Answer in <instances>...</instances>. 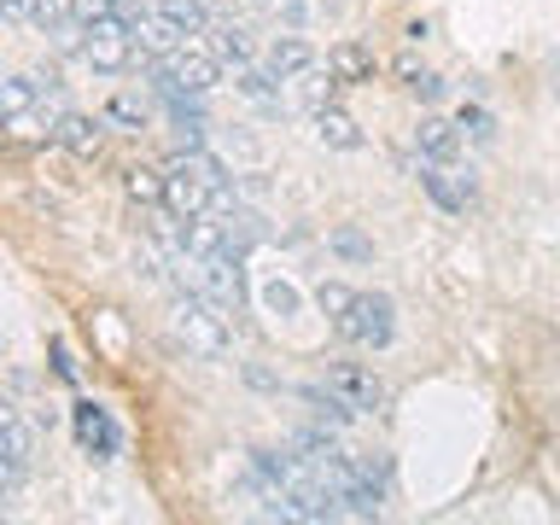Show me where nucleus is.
Masks as SVG:
<instances>
[{
	"label": "nucleus",
	"mask_w": 560,
	"mask_h": 525,
	"mask_svg": "<svg viewBox=\"0 0 560 525\" xmlns=\"http://www.w3.org/2000/svg\"><path fill=\"white\" fill-rule=\"evenodd\" d=\"M129 24H135V47H140V52H152V59H164V52H175V47L187 42V30L175 24L164 7H158V12H135Z\"/></svg>",
	"instance_id": "nucleus-11"
},
{
	"label": "nucleus",
	"mask_w": 560,
	"mask_h": 525,
	"mask_svg": "<svg viewBox=\"0 0 560 525\" xmlns=\"http://www.w3.org/2000/svg\"><path fill=\"white\" fill-rule=\"evenodd\" d=\"M77 444L94 455V462H112V455L122 450V432L100 402H77Z\"/></svg>",
	"instance_id": "nucleus-7"
},
{
	"label": "nucleus",
	"mask_w": 560,
	"mask_h": 525,
	"mask_svg": "<svg viewBox=\"0 0 560 525\" xmlns=\"http://www.w3.org/2000/svg\"><path fill=\"white\" fill-rule=\"evenodd\" d=\"M65 12L77 18L82 30H88V24H100V18H112V12H117V0H70Z\"/></svg>",
	"instance_id": "nucleus-28"
},
{
	"label": "nucleus",
	"mask_w": 560,
	"mask_h": 525,
	"mask_svg": "<svg viewBox=\"0 0 560 525\" xmlns=\"http://www.w3.org/2000/svg\"><path fill=\"white\" fill-rule=\"evenodd\" d=\"M420 187H427V199L438 210H467L472 205V175H462L455 164H420Z\"/></svg>",
	"instance_id": "nucleus-8"
},
{
	"label": "nucleus",
	"mask_w": 560,
	"mask_h": 525,
	"mask_svg": "<svg viewBox=\"0 0 560 525\" xmlns=\"http://www.w3.org/2000/svg\"><path fill=\"white\" fill-rule=\"evenodd\" d=\"M327 252H332V257H345V262H374V240H368L362 228L339 222V228L327 234Z\"/></svg>",
	"instance_id": "nucleus-20"
},
{
	"label": "nucleus",
	"mask_w": 560,
	"mask_h": 525,
	"mask_svg": "<svg viewBox=\"0 0 560 525\" xmlns=\"http://www.w3.org/2000/svg\"><path fill=\"white\" fill-rule=\"evenodd\" d=\"M262 304H269V315H280V322H292V315L298 310H304V298H298V287H292V280H269V287H262Z\"/></svg>",
	"instance_id": "nucleus-23"
},
{
	"label": "nucleus",
	"mask_w": 560,
	"mask_h": 525,
	"mask_svg": "<svg viewBox=\"0 0 560 525\" xmlns=\"http://www.w3.org/2000/svg\"><path fill=\"white\" fill-rule=\"evenodd\" d=\"M262 70H269L275 82H292V77H304V70H315V47L298 30H287L269 42V52H262Z\"/></svg>",
	"instance_id": "nucleus-9"
},
{
	"label": "nucleus",
	"mask_w": 560,
	"mask_h": 525,
	"mask_svg": "<svg viewBox=\"0 0 560 525\" xmlns=\"http://www.w3.org/2000/svg\"><path fill=\"white\" fill-rule=\"evenodd\" d=\"M52 140H59L65 152L77 158H94L105 147V117H88V112H59V129H52Z\"/></svg>",
	"instance_id": "nucleus-13"
},
{
	"label": "nucleus",
	"mask_w": 560,
	"mask_h": 525,
	"mask_svg": "<svg viewBox=\"0 0 560 525\" xmlns=\"http://www.w3.org/2000/svg\"><path fill=\"white\" fill-rule=\"evenodd\" d=\"M65 7H70V0H18V18H30V24H59V18H65Z\"/></svg>",
	"instance_id": "nucleus-26"
},
{
	"label": "nucleus",
	"mask_w": 560,
	"mask_h": 525,
	"mask_svg": "<svg viewBox=\"0 0 560 525\" xmlns=\"http://www.w3.org/2000/svg\"><path fill=\"white\" fill-rule=\"evenodd\" d=\"M170 332L187 357L199 362H222L234 350V332H228V310H217L205 292H175L170 304Z\"/></svg>",
	"instance_id": "nucleus-1"
},
{
	"label": "nucleus",
	"mask_w": 560,
	"mask_h": 525,
	"mask_svg": "<svg viewBox=\"0 0 560 525\" xmlns=\"http://www.w3.org/2000/svg\"><path fill=\"white\" fill-rule=\"evenodd\" d=\"M12 420H18V409H12L7 397H0V427H12Z\"/></svg>",
	"instance_id": "nucleus-31"
},
{
	"label": "nucleus",
	"mask_w": 560,
	"mask_h": 525,
	"mask_svg": "<svg viewBox=\"0 0 560 525\" xmlns=\"http://www.w3.org/2000/svg\"><path fill=\"white\" fill-rule=\"evenodd\" d=\"M252 7H269V0H252Z\"/></svg>",
	"instance_id": "nucleus-32"
},
{
	"label": "nucleus",
	"mask_w": 560,
	"mask_h": 525,
	"mask_svg": "<svg viewBox=\"0 0 560 525\" xmlns=\"http://www.w3.org/2000/svg\"><path fill=\"white\" fill-rule=\"evenodd\" d=\"M315 304H322V315H327V322H339V315H345L350 304H357V292H350V287H339V280H322V287H315Z\"/></svg>",
	"instance_id": "nucleus-24"
},
{
	"label": "nucleus",
	"mask_w": 560,
	"mask_h": 525,
	"mask_svg": "<svg viewBox=\"0 0 560 525\" xmlns=\"http://www.w3.org/2000/svg\"><path fill=\"white\" fill-rule=\"evenodd\" d=\"M182 252L205 262V257L240 252V245L228 240V222H222V217H210V210H199V217H187V222H182Z\"/></svg>",
	"instance_id": "nucleus-10"
},
{
	"label": "nucleus",
	"mask_w": 560,
	"mask_h": 525,
	"mask_svg": "<svg viewBox=\"0 0 560 525\" xmlns=\"http://www.w3.org/2000/svg\"><path fill=\"white\" fill-rule=\"evenodd\" d=\"M327 77L332 82H362V77H374V52H368L362 42H339L327 52Z\"/></svg>",
	"instance_id": "nucleus-15"
},
{
	"label": "nucleus",
	"mask_w": 560,
	"mask_h": 525,
	"mask_svg": "<svg viewBox=\"0 0 560 525\" xmlns=\"http://www.w3.org/2000/svg\"><path fill=\"white\" fill-rule=\"evenodd\" d=\"M234 88H240L245 100H257V105H280V82L262 65H240V82Z\"/></svg>",
	"instance_id": "nucleus-21"
},
{
	"label": "nucleus",
	"mask_w": 560,
	"mask_h": 525,
	"mask_svg": "<svg viewBox=\"0 0 560 525\" xmlns=\"http://www.w3.org/2000/svg\"><path fill=\"white\" fill-rule=\"evenodd\" d=\"M175 158H182V164H187L192 175H199V182H205L210 192H228V170H222V164H217V158H210L205 147H182Z\"/></svg>",
	"instance_id": "nucleus-22"
},
{
	"label": "nucleus",
	"mask_w": 560,
	"mask_h": 525,
	"mask_svg": "<svg viewBox=\"0 0 560 525\" xmlns=\"http://www.w3.org/2000/svg\"><path fill=\"white\" fill-rule=\"evenodd\" d=\"M205 35H210V52H217L222 65H234V70L252 65V52H257V47H252V30H240V24H210Z\"/></svg>",
	"instance_id": "nucleus-17"
},
{
	"label": "nucleus",
	"mask_w": 560,
	"mask_h": 525,
	"mask_svg": "<svg viewBox=\"0 0 560 525\" xmlns=\"http://www.w3.org/2000/svg\"><path fill=\"white\" fill-rule=\"evenodd\" d=\"M327 385H332V392H339L357 415H380V409H385V385L368 374V368H357V362L327 368Z\"/></svg>",
	"instance_id": "nucleus-6"
},
{
	"label": "nucleus",
	"mask_w": 560,
	"mask_h": 525,
	"mask_svg": "<svg viewBox=\"0 0 560 525\" xmlns=\"http://www.w3.org/2000/svg\"><path fill=\"white\" fill-rule=\"evenodd\" d=\"M315 135H322V147H332V152H362L357 117H345L339 105H315Z\"/></svg>",
	"instance_id": "nucleus-14"
},
{
	"label": "nucleus",
	"mask_w": 560,
	"mask_h": 525,
	"mask_svg": "<svg viewBox=\"0 0 560 525\" xmlns=\"http://www.w3.org/2000/svg\"><path fill=\"white\" fill-rule=\"evenodd\" d=\"M82 59L94 65V70H129V59H135V24L122 12H112V18H100V24H88V35H82Z\"/></svg>",
	"instance_id": "nucleus-4"
},
{
	"label": "nucleus",
	"mask_w": 560,
	"mask_h": 525,
	"mask_svg": "<svg viewBox=\"0 0 560 525\" xmlns=\"http://www.w3.org/2000/svg\"><path fill=\"white\" fill-rule=\"evenodd\" d=\"M462 129L472 140H490V135H497V122H490V112H479V105H462Z\"/></svg>",
	"instance_id": "nucleus-29"
},
{
	"label": "nucleus",
	"mask_w": 560,
	"mask_h": 525,
	"mask_svg": "<svg viewBox=\"0 0 560 525\" xmlns=\"http://www.w3.org/2000/svg\"><path fill=\"white\" fill-rule=\"evenodd\" d=\"M210 199H217V192H210L199 175L182 164V158H170V164H164V205L175 210V222H187V217H199V210H210Z\"/></svg>",
	"instance_id": "nucleus-5"
},
{
	"label": "nucleus",
	"mask_w": 560,
	"mask_h": 525,
	"mask_svg": "<svg viewBox=\"0 0 560 525\" xmlns=\"http://www.w3.org/2000/svg\"><path fill=\"white\" fill-rule=\"evenodd\" d=\"M252 472L269 490H287L298 472H304V462H298V455H280V450H252Z\"/></svg>",
	"instance_id": "nucleus-18"
},
{
	"label": "nucleus",
	"mask_w": 560,
	"mask_h": 525,
	"mask_svg": "<svg viewBox=\"0 0 560 525\" xmlns=\"http://www.w3.org/2000/svg\"><path fill=\"white\" fill-rule=\"evenodd\" d=\"M42 105V77H7L0 82V122H18Z\"/></svg>",
	"instance_id": "nucleus-16"
},
{
	"label": "nucleus",
	"mask_w": 560,
	"mask_h": 525,
	"mask_svg": "<svg viewBox=\"0 0 560 525\" xmlns=\"http://www.w3.org/2000/svg\"><path fill=\"white\" fill-rule=\"evenodd\" d=\"M222 82V59L210 47H175V52H164V59H152V88L158 94H210V88Z\"/></svg>",
	"instance_id": "nucleus-2"
},
{
	"label": "nucleus",
	"mask_w": 560,
	"mask_h": 525,
	"mask_svg": "<svg viewBox=\"0 0 560 525\" xmlns=\"http://www.w3.org/2000/svg\"><path fill=\"white\" fill-rule=\"evenodd\" d=\"M415 147H420V164H455V158H462V122L420 117V129H415Z\"/></svg>",
	"instance_id": "nucleus-12"
},
{
	"label": "nucleus",
	"mask_w": 560,
	"mask_h": 525,
	"mask_svg": "<svg viewBox=\"0 0 560 525\" xmlns=\"http://www.w3.org/2000/svg\"><path fill=\"white\" fill-rule=\"evenodd\" d=\"M332 327H339L350 345L385 350V345H392V332H397V304L385 292H357V304H350Z\"/></svg>",
	"instance_id": "nucleus-3"
},
{
	"label": "nucleus",
	"mask_w": 560,
	"mask_h": 525,
	"mask_svg": "<svg viewBox=\"0 0 560 525\" xmlns=\"http://www.w3.org/2000/svg\"><path fill=\"white\" fill-rule=\"evenodd\" d=\"M245 380H252L257 392H275V374H269V368H245Z\"/></svg>",
	"instance_id": "nucleus-30"
},
{
	"label": "nucleus",
	"mask_w": 560,
	"mask_h": 525,
	"mask_svg": "<svg viewBox=\"0 0 560 525\" xmlns=\"http://www.w3.org/2000/svg\"><path fill=\"white\" fill-rule=\"evenodd\" d=\"M122 192H129L135 205H164V170H152V164L122 170Z\"/></svg>",
	"instance_id": "nucleus-19"
},
{
	"label": "nucleus",
	"mask_w": 560,
	"mask_h": 525,
	"mask_svg": "<svg viewBox=\"0 0 560 525\" xmlns=\"http://www.w3.org/2000/svg\"><path fill=\"white\" fill-rule=\"evenodd\" d=\"M105 122H122V129H147V105H140L135 94H117L112 105H105Z\"/></svg>",
	"instance_id": "nucleus-25"
},
{
	"label": "nucleus",
	"mask_w": 560,
	"mask_h": 525,
	"mask_svg": "<svg viewBox=\"0 0 560 525\" xmlns=\"http://www.w3.org/2000/svg\"><path fill=\"white\" fill-rule=\"evenodd\" d=\"M402 82H409V94H415V100H427V105H432V100H444V77H438V70H420V65H415Z\"/></svg>",
	"instance_id": "nucleus-27"
}]
</instances>
